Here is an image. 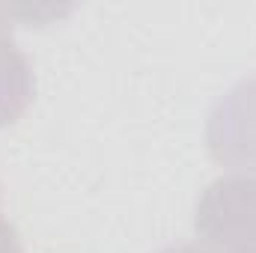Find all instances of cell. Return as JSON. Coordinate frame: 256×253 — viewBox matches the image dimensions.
I'll use <instances>...</instances> for the list:
<instances>
[{"instance_id":"cell-3","label":"cell","mask_w":256,"mask_h":253,"mask_svg":"<svg viewBox=\"0 0 256 253\" xmlns=\"http://www.w3.org/2000/svg\"><path fill=\"white\" fill-rule=\"evenodd\" d=\"M9 21V6H0V128L18 122L36 92L30 60L18 48Z\"/></svg>"},{"instance_id":"cell-2","label":"cell","mask_w":256,"mask_h":253,"mask_svg":"<svg viewBox=\"0 0 256 253\" xmlns=\"http://www.w3.org/2000/svg\"><path fill=\"white\" fill-rule=\"evenodd\" d=\"M206 149L214 164L256 176V74L232 84L208 110Z\"/></svg>"},{"instance_id":"cell-1","label":"cell","mask_w":256,"mask_h":253,"mask_svg":"<svg viewBox=\"0 0 256 253\" xmlns=\"http://www.w3.org/2000/svg\"><path fill=\"white\" fill-rule=\"evenodd\" d=\"M196 242L220 253H256V176H220L196 200Z\"/></svg>"},{"instance_id":"cell-5","label":"cell","mask_w":256,"mask_h":253,"mask_svg":"<svg viewBox=\"0 0 256 253\" xmlns=\"http://www.w3.org/2000/svg\"><path fill=\"white\" fill-rule=\"evenodd\" d=\"M158 253H220V250H214V248H208V244L194 238V242H182V244H167Z\"/></svg>"},{"instance_id":"cell-4","label":"cell","mask_w":256,"mask_h":253,"mask_svg":"<svg viewBox=\"0 0 256 253\" xmlns=\"http://www.w3.org/2000/svg\"><path fill=\"white\" fill-rule=\"evenodd\" d=\"M0 253H24L21 250V238H18L15 226L3 218V208H0Z\"/></svg>"}]
</instances>
